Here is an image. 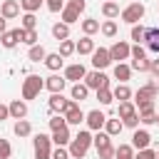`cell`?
Masks as SVG:
<instances>
[{
	"label": "cell",
	"mask_w": 159,
	"mask_h": 159,
	"mask_svg": "<svg viewBox=\"0 0 159 159\" xmlns=\"http://www.w3.org/2000/svg\"><path fill=\"white\" fill-rule=\"evenodd\" d=\"M65 122H67V127H80L82 122H84V112L80 109V104L75 102V99H70V104H67V109H65Z\"/></svg>",
	"instance_id": "6"
},
{
	"label": "cell",
	"mask_w": 159,
	"mask_h": 159,
	"mask_svg": "<svg viewBox=\"0 0 159 159\" xmlns=\"http://www.w3.org/2000/svg\"><path fill=\"white\" fill-rule=\"evenodd\" d=\"M84 84H87V89H104V87H109V77L104 75V72H99V70H92V72H87L84 75V80H82Z\"/></svg>",
	"instance_id": "5"
},
{
	"label": "cell",
	"mask_w": 159,
	"mask_h": 159,
	"mask_svg": "<svg viewBox=\"0 0 159 159\" xmlns=\"http://www.w3.org/2000/svg\"><path fill=\"white\" fill-rule=\"evenodd\" d=\"M52 144H57V147H67L70 142H72V134H70V127H65V129H60V132H52Z\"/></svg>",
	"instance_id": "23"
},
{
	"label": "cell",
	"mask_w": 159,
	"mask_h": 159,
	"mask_svg": "<svg viewBox=\"0 0 159 159\" xmlns=\"http://www.w3.org/2000/svg\"><path fill=\"white\" fill-rule=\"evenodd\" d=\"M32 149H35V159H50V154H52V139L40 132L32 139Z\"/></svg>",
	"instance_id": "4"
},
{
	"label": "cell",
	"mask_w": 159,
	"mask_h": 159,
	"mask_svg": "<svg viewBox=\"0 0 159 159\" xmlns=\"http://www.w3.org/2000/svg\"><path fill=\"white\" fill-rule=\"evenodd\" d=\"M119 2H112V0H107L104 5H102V15L107 17V20H114V17H119Z\"/></svg>",
	"instance_id": "27"
},
{
	"label": "cell",
	"mask_w": 159,
	"mask_h": 159,
	"mask_svg": "<svg viewBox=\"0 0 159 159\" xmlns=\"http://www.w3.org/2000/svg\"><path fill=\"white\" fill-rule=\"evenodd\" d=\"M132 89H129V84H117L114 89H112V97L114 99H119V102H132Z\"/></svg>",
	"instance_id": "24"
},
{
	"label": "cell",
	"mask_w": 159,
	"mask_h": 159,
	"mask_svg": "<svg viewBox=\"0 0 159 159\" xmlns=\"http://www.w3.org/2000/svg\"><path fill=\"white\" fill-rule=\"evenodd\" d=\"M109 137H117V134H122V129H124V124H122V119H109L107 117V122H104V127H102Z\"/></svg>",
	"instance_id": "25"
},
{
	"label": "cell",
	"mask_w": 159,
	"mask_h": 159,
	"mask_svg": "<svg viewBox=\"0 0 159 159\" xmlns=\"http://www.w3.org/2000/svg\"><path fill=\"white\" fill-rule=\"evenodd\" d=\"M42 2H45V0H20V7H22L25 12H37Z\"/></svg>",
	"instance_id": "41"
},
{
	"label": "cell",
	"mask_w": 159,
	"mask_h": 159,
	"mask_svg": "<svg viewBox=\"0 0 159 159\" xmlns=\"http://www.w3.org/2000/svg\"><path fill=\"white\" fill-rule=\"evenodd\" d=\"M60 15H62V22H65V25H75V22H80V12L72 10V7H67V5L62 7Z\"/></svg>",
	"instance_id": "31"
},
{
	"label": "cell",
	"mask_w": 159,
	"mask_h": 159,
	"mask_svg": "<svg viewBox=\"0 0 159 159\" xmlns=\"http://www.w3.org/2000/svg\"><path fill=\"white\" fill-rule=\"evenodd\" d=\"M129 50H132V45H129V42L117 40V42L109 47V57H112V62H124V60L129 57Z\"/></svg>",
	"instance_id": "9"
},
{
	"label": "cell",
	"mask_w": 159,
	"mask_h": 159,
	"mask_svg": "<svg viewBox=\"0 0 159 159\" xmlns=\"http://www.w3.org/2000/svg\"><path fill=\"white\" fill-rule=\"evenodd\" d=\"M134 159H157V152L147 147V149H139V152L134 154Z\"/></svg>",
	"instance_id": "49"
},
{
	"label": "cell",
	"mask_w": 159,
	"mask_h": 159,
	"mask_svg": "<svg viewBox=\"0 0 159 159\" xmlns=\"http://www.w3.org/2000/svg\"><path fill=\"white\" fill-rule=\"evenodd\" d=\"M67 104H70V99H65L62 92H60V94H50V99H47V107H50L52 114H65Z\"/></svg>",
	"instance_id": "15"
},
{
	"label": "cell",
	"mask_w": 159,
	"mask_h": 159,
	"mask_svg": "<svg viewBox=\"0 0 159 159\" xmlns=\"http://www.w3.org/2000/svg\"><path fill=\"white\" fill-rule=\"evenodd\" d=\"M114 159H134L132 144H119V147H114Z\"/></svg>",
	"instance_id": "34"
},
{
	"label": "cell",
	"mask_w": 159,
	"mask_h": 159,
	"mask_svg": "<svg viewBox=\"0 0 159 159\" xmlns=\"http://www.w3.org/2000/svg\"><path fill=\"white\" fill-rule=\"evenodd\" d=\"M2 32H7V20L0 15V35H2Z\"/></svg>",
	"instance_id": "56"
},
{
	"label": "cell",
	"mask_w": 159,
	"mask_h": 159,
	"mask_svg": "<svg viewBox=\"0 0 159 159\" xmlns=\"http://www.w3.org/2000/svg\"><path fill=\"white\" fill-rule=\"evenodd\" d=\"M60 55H62V57H65V60H67V57H70V55H75V42H72V40H70V37H67V40H62V42H60Z\"/></svg>",
	"instance_id": "39"
},
{
	"label": "cell",
	"mask_w": 159,
	"mask_h": 159,
	"mask_svg": "<svg viewBox=\"0 0 159 159\" xmlns=\"http://www.w3.org/2000/svg\"><path fill=\"white\" fill-rule=\"evenodd\" d=\"M65 87H67V80H65V77H60V75H50V77H45V89H47L50 94H60Z\"/></svg>",
	"instance_id": "12"
},
{
	"label": "cell",
	"mask_w": 159,
	"mask_h": 159,
	"mask_svg": "<svg viewBox=\"0 0 159 159\" xmlns=\"http://www.w3.org/2000/svg\"><path fill=\"white\" fill-rule=\"evenodd\" d=\"M65 2H67V0H45V5H47V10H50V12H62Z\"/></svg>",
	"instance_id": "44"
},
{
	"label": "cell",
	"mask_w": 159,
	"mask_h": 159,
	"mask_svg": "<svg viewBox=\"0 0 159 159\" xmlns=\"http://www.w3.org/2000/svg\"><path fill=\"white\" fill-rule=\"evenodd\" d=\"M0 15H2L5 20L17 17V15H20V2H17V0H2V5H0Z\"/></svg>",
	"instance_id": "17"
},
{
	"label": "cell",
	"mask_w": 159,
	"mask_h": 159,
	"mask_svg": "<svg viewBox=\"0 0 159 159\" xmlns=\"http://www.w3.org/2000/svg\"><path fill=\"white\" fill-rule=\"evenodd\" d=\"M157 124H159V112H157Z\"/></svg>",
	"instance_id": "59"
},
{
	"label": "cell",
	"mask_w": 159,
	"mask_h": 159,
	"mask_svg": "<svg viewBox=\"0 0 159 159\" xmlns=\"http://www.w3.org/2000/svg\"><path fill=\"white\" fill-rule=\"evenodd\" d=\"M97 99H99V104H102V107H107V104H112V102H114V97H112V87H104V89H97Z\"/></svg>",
	"instance_id": "38"
},
{
	"label": "cell",
	"mask_w": 159,
	"mask_h": 159,
	"mask_svg": "<svg viewBox=\"0 0 159 159\" xmlns=\"http://www.w3.org/2000/svg\"><path fill=\"white\" fill-rule=\"evenodd\" d=\"M89 147H92V132H89V129H80V132L72 137V142L67 144L70 159H82Z\"/></svg>",
	"instance_id": "1"
},
{
	"label": "cell",
	"mask_w": 159,
	"mask_h": 159,
	"mask_svg": "<svg viewBox=\"0 0 159 159\" xmlns=\"http://www.w3.org/2000/svg\"><path fill=\"white\" fill-rule=\"evenodd\" d=\"M75 52H77V55H92V52H94V40L84 35L82 40L75 42Z\"/></svg>",
	"instance_id": "22"
},
{
	"label": "cell",
	"mask_w": 159,
	"mask_h": 159,
	"mask_svg": "<svg viewBox=\"0 0 159 159\" xmlns=\"http://www.w3.org/2000/svg\"><path fill=\"white\" fill-rule=\"evenodd\" d=\"M42 89H45V80H42L40 75H27V77L22 80V99H25V102H27V99H35Z\"/></svg>",
	"instance_id": "2"
},
{
	"label": "cell",
	"mask_w": 159,
	"mask_h": 159,
	"mask_svg": "<svg viewBox=\"0 0 159 159\" xmlns=\"http://www.w3.org/2000/svg\"><path fill=\"white\" fill-rule=\"evenodd\" d=\"M154 152H157V159H159V149H154Z\"/></svg>",
	"instance_id": "58"
},
{
	"label": "cell",
	"mask_w": 159,
	"mask_h": 159,
	"mask_svg": "<svg viewBox=\"0 0 159 159\" xmlns=\"http://www.w3.org/2000/svg\"><path fill=\"white\" fill-rule=\"evenodd\" d=\"M87 97H89V89H87V84H84V82H75V84L70 87V99H75L77 104H80V102H84Z\"/></svg>",
	"instance_id": "20"
},
{
	"label": "cell",
	"mask_w": 159,
	"mask_h": 159,
	"mask_svg": "<svg viewBox=\"0 0 159 159\" xmlns=\"http://www.w3.org/2000/svg\"><path fill=\"white\" fill-rule=\"evenodd\" d=\"M84 122H87V129L89 132H99L104 127V122H107V114L99 112V109H92V112L84 114Z\"/></svg>",
	"instance_id": "11"
},
{
	"label": "cell",
	"mask_w": 159,
	"mask_h": 159,
	"mask_svg": "<svg viewBox=\"0 0 159 159\" xmlns=\"http://www.w3.org/2000/svg\"><path fill=\"white\" fill-rule=\"evenodd\" d=\"M45 55H47V52H45L42 45H32V47L27 50V60H30V62H42Z\"/></svg>",
	"instance_id": "32"
},
{
	"label": "cell",
	"mask_w": 159,
	"mask_h": 159,
	"mask_svg": "<svg viewBox=\"0 0 159 159\" xmlns=\"http://www.w3.org/2000/svg\"><path fill=\"white\" fill-rule=\"evenodd\" d=\"M7 117H10V109H7V104H2V102H0V122H2V119H7Z\"/></svg>",
	"instance_id": "55"
},
{
	"label": "cell",
	"mask_w": 159,
	"mask_h": 159,
	"mask_svg": "<svg viewBox=\"0 0 159 159\" xmlns=\"http://www.w3.org/2000/svg\"><path fill=\"white\" fill-rule=\"evenodd\" d=\"M92 144H94V147H97V152H99V149H104V147H112V137H109L104 129H99V132L92 137Z\"/></svg>",
	"instance_id": "26"
},
{
	"label": "cell",
	"mask_w": 159,
	"mask_h": 159,
	"mask_svg": "<svg viewBox=\"0 0 159 159\" xmlns=\"http://www.w3.org/2000/svg\"><path fill=\"white\" fill-rule=\"evenodd\" d=\"M122 124H124V127H129V129H137V127H139V114H132V117L122 119Z\"/></svg>",
	"instance_id": "50"
},
{
	"label": "cell",
	"mask_w": 159,
	"mask_h": 159,
	"mask_svg": "<svg viewBox=\"0 0 159 159\" xmlns=\"http://www.w3.org/2000/svg\"><path fill=\"white\" fill-rule=\"evenodd\" d=\"M149 84H152V87H154V89H157V92H159V77H154V80H152V82H149Z\"/></svg>",
	"instance_id": "57"
},
{
	"label": "cell",
	"mask_w": 159,
	"mask_h": 159,
	"mask_svg": "<svg viewBox=\"0 0 159 159\" xmlns=\"http://www.w3.org/2000/svg\"><path fill=\"white\" fill-rule=\"evenodd\" d=\"M7 109H10V117H12L15 122L27 117V102H25V99H12V102L7 104Z\"/></svg>",
	"instance_id": "16"
},
{
	"label": "cell",
	"mask_w": 159,
	"mask_h": 159,
	"mask_svg": "<svg viewBox=\"0 0 159 159\" xmlns=\"http://www.w3.org/2000/svg\"><path fill=\"white\" fill-rule=\"evenodd\" d=\"M129 67L137 70V72H149V60H147V57H134Z\"/></svg>",
	"instance_id": "40"
},
{
	"label": "cell",
	"mask_w": 159,
	"mask_h": 159,
	"mask_svg": "<svg viewBox=\"0 0 159 159\" xmlns=\"http://www.w3.org/2000/svg\"><path fill=\"white\" fill-rule=\"evenodd\" d=\"M10 154H12L10 142H7V139H0V159H10Z\"/></svg>",
	"instance_id": "46"
},
{
	"label": "cell",
	"mask_w": 159,
	"mask_h": 159,
	"mask_svg": "<svg viewBox=\"0 0 159 159\" xmlns=\"http://www.w3.org/2000/svg\"><path fill=\"white\" fill-rule=\"evenodd\" d=\"M42 65H45L50 72H57V70H62L65 57H62L60 52H47V55H45V60H42Z\"/></svg>",
	"instance_id": "18"
},
{
	"label": "cell",
	"mask_w": 159,
	"mask_h": 159,
	"mask_svg": "<svg viewBox=\"0 0 159 159\" xmlns=\"http://www.w3.org/2000/svg\"><path fill=\"white\" fill-rule=\"evenodd\" d=\"M117 30H119V27H117V20H104V22L99 25V32H102L104 37H114Z\"/></svg>",
	"instance_id": "35"
},
{
	"label": "cell",
	"mask_w": 159,
	"mask_h": 159,
	"mask_svg": "<svg viewBox=\"0 0 159 159\" xmlns=\"http://www.w3.org/2000/svg\"><path fill=\"white\" fill-rule=\"evenodd\" d=\"M129 57L134 60V57H147V50L142 47V45H134L132 50H129Z\"/></svg>",
	"instance_id": "51"
},
{
	"label": "cell",
	"mask_w": 159,
	"mask_h": 159,
	"mask_svg": "<svg viewBox=\"0 0 159 159\" xmlns=\"http://www.w3.org/2000/svg\"><path fill=\"white\" fill-rule=\"evenodd\" d=\"M112 75H114V80H119V84H127V80L132 77V67L127 62H114Z\"/></svg>",
	"instance_id": "19"
},
{
	"label": "cell",
	"mask_w": 159,
	"mask_h": 159,
	"mask_svg": "<svg viewBox=\"0 0 159 159\" xmlns=\"http://www.w3.org/2000/svg\"><path fill=\"white\" fill-rule=\"evenodd\" d=\"M132 97H134V104H142V102H154V97H157V89H154V87L147 82V84H142V87H139V89H137Z\"/></svg>",
	"instance_id": "13"
},
{
	"label": "cell",
	"mask_w": 159,
	"mask_h": 159,
	"mask_svg": "<svg viewBox=\"0 0 159 159\" xmlns=\"http://www.w3.org/2000/svg\"><path fill=\"white\" fill-rule=\"evenodd\" d=\"M137 107V114H154V102H142V104H134Z\"/></svg>",
	"instance_id": "43"
},
{
	"label": "cell",
	"mask_w": 159,
	"mask_h": 159,
	"mask_svg": "<svg viewBox=\"0 0 159 159\" xmlns=\"http://www.w3.org/2000/svg\"><path fill=\"white\" fill-rule=\"evenodd\" d=\"M20 27H22V30H35V27H37V17H35V12H25V15L20 17Z\"/></svg>",
	"instance_id": "36"
},
{
	"label": "cell",
	"mask_w": 159,
	"mask_h": 159,
	"mask_svg": "<svg viewBox=\"0 0 159 159\" xmlns=\"http://www.w3.org/2000/svg\"><path fill=\"white\" fill-rule=\"evenodd\" d=\"M149 142H152V134H149L147 129H134V134H132V149H134V152L147 149Z\"/></svg>",
	"instance_id": "14"
},
{
	"label": "cell",
	"mask_w": 159,
	"mask_h": 159,
	"mask_svg": "<svg viewBox=\"0 0 159 159\" xmlns=\"http://www.w3.org/2000/svg\"><path fill=\"white\" fill-rule=\"evenodd\" d=\"M149 72H152L154 77H159V57H157V60H149Z\"/></svg>",
	"instance_id": "54"
},
{
	"label": "cell",
	"mask_w": 159,
	"mask_h": 159,
	"mask_svg": "<svg viewBox=\"0 0 159 159\" xmlns=\"http://www.w3.org/2000/svg\"><path fill=\"white\" fill-rule=\"evenodd\" d=\"M112 65V57H109V50L107 47H94V52H92V67L94 70H107Z\"/></svg>",
	"instance_id": "8"
},
{
	"label": "cell",
	"mask_w": 159,
	"mask_h": 159,
	"mask_svg": "<svg viewBox=\"0 0 159 159\" xmlns=\"http://www.w3.org/2000/svg\"><path fill=\"white\" fill-rule=\"evenodd\" d=\"M80 25H82V32H84L87 37H92L94 32H99V20H94V17H84Z\"/></svg>",
	"instance_id": "28"
},
{
	"label": "cell",
	"mask_w": 159,
	"mask_h": 159,
	"mask_svg": "<svg viewBox=\"0 0 159 159\" xmlns=\"http://www.w3.org/2000/svg\"><path fill=\"white\" fill-rule=\"evenodd\" d=\"M132 114H137V107H134V102H119L117 117H119V119H127V117H132Z\"/></svg>",
	"instance_id": "33"
},
{
	"label": "cell",
	"mask_w": 159,
	"mask_h": 159,
	"mask_svg": "<svg viewBox=\"0 0 159 159\" xmlns=\"http://www.w3.org/2000/svg\"><path fill=\"white\" fill-rule=\"evenodd\" d=\"M65 127H67L65 117H62V114H52V119H50V129H52V132H60V129H65Z\"/></svg>",
	"instance_id": "42"
},
{
	"label": "cell",
	"mask_w": 159,
	"mask_h": 159,
	"mask_svg": "<svg viewBox=\"0 0 159 159\" xmlns=\"http://www.w3.org/2000/svg\"><path fill=\"white\" fill-rule=\"evenodd\" d=\"M84 75H87V67H84L82 62H75V65H67V67H65V75H62V77L75 84V82H82Z\"/></svg>",
	"instance_id": "10"
},
{
	"label": "cell",
	"mask_w": 159,
	"mask_h": 159,
	"mask_svg": "<svg viewBox=\"0 0 159 159\" xmlns=\"http://www.w3.org/2000/svg\"><path fill=\"white\" fill-rule=\"evenodd\" d=\"M52 37L60 40V42L67 40V37H70V25H65V22H55V25H52Z\"/></svg>",
	"instance_id": "29"
},
{
	"label": "cell",
	"mask_w": 159,
	"mask_h": 159,
	"mask_svg": "<svg viewBox=\"0 0 159 159\" xmlns=\"http://www.w3.org/2000/svg\"><path fill=\"white\" fill-rule=\"evenodd\" d=\"M112 2H117V0H112Z\"/></svg>",
	"instance_id": "60"
},
{
	"label": "cell",
	"mask_w": 159,
	"mask_h": 159,
	"mask_svg": "<svg viewBox=\"0 0 159 159\" xmlns=\"http://www.w3.org/2000/svg\"><path fill=\"white\" fill-rule=\"evenodd\" d=\"M22 42L25 45H37V30H25V37H22Z\"/></svg>",
	"instance_id": "47"
},
{
	"label": "cell",
	"mask_w": 159,
	"mask_h": 159,
	"mask_svg": "<svg viewBox=\"0 0 159 159\" xmlns=\"http://www.w3.org/2000/svg\"><path fill=\"white\" fill-rule=\"evenodd\" d=\"M129 35H132V40H134L137 45H142V42L147 40V27H144V25H132V32H129Z\"/></svg>",
	"instance_id": "37"
},
{
	"label": "cell",
	"mask_w": 159,
	"mask_h": 159,
	"mask_svg": "<svg viewBox=\"0 0 159 159\" xmlns=\"http://www.w3.org/2000/svg\"><path fill=\"white\" fill-rule=\"evenodd\" d=\"M12 132H15L17 137H30V134H32V124H30L27 119H17L15 127H12Z\"/></svg>",
	"instance_id": "30"
},
{
	"label": "cell",
	"mask_w": 159,
	"mask_h": 159,
	"mask_svg": "<svg viewBox=\"0 0 159 159\" xmlns=\"http://www.w3.org/2000/svg\"><path fill=\"white\" fill-rule=\"evenodd\" d=\"M144 12H147V7H144L142 2H137V0H134V2H129L127 7H122L119 17H122L127 25H137V22L144 17Z\"/></svg>",
	"instance_id": "3"
},
{
	"label": "cell",
	"mask_w": 159,
	"mask_h": 159,
	"mask_svg": "<svg viewBox=\"0 0 159 159\" xmlns=\"http://www.w3.org/2000/svg\"><path fill=\"white\" fill-rule=\"evenodd\" d=\"M147 47H149V52H154V55H159V27H147Z\"/></svg>",
	"instance_id": "21"
},
{
	"label": "cell",
	"mask_w": 159,
	"mask_h": 159,
	"mask_svg": "<svg viewBox=\"0 0 159 159\" xmlns=\"http://www.w3.org/2000/svg\"><path fill=\"white\" fill-rule=\"evenodd\" d=\"M97 154H99V159H112V157H114V147H104V149H99Z\"/></svg>",
	"instance_id": "53"
},
{
	"label": "cell",
	"mask_w": 159,
	"mask_h": 159,
	"mask_svg": "<svg viewBox=\"0 0 159 159\" xmlns=\"http://www.w3.org/2000/svg\"><path fill=\"white\" fill-rule=\"evenodd\" d=\"M65 5H67V7H72V10H77V12L82 15V12H84V7H87V0H67Z\"/></svg>",
	"instance_id": "45"
},
{
	"label": "cell",
	"mask_w": 159,
	"mask_h": 159,
	"mask_svg": "<svg viewBox=\"0 0 159 159\" xmlns=\"http://www.w3.org/2000/svg\"><path fill=\"white\" fill-rule=\"evenodd\" d=\"M139 122L147 124V127H149V124H157V112H154V114H139Z\"/></svg>",
	"instance_id": "52"
},
{
	"label": "cell",
	"mask_w": 159,
	"mask_h": 159,
	"mask_svg": "<svg viewBox=\"0 0 159 159\" xmlns=\"http://www.w3.org/2000/svg\"><path fill=\"white\" fill-rule=\"evenodd\" d=\"M22 37H25V30L22 27H15V30H7V32L0 35V45L5 50H12L17 42H22Z\"/></svg>",
	"instance_id": "7"
},
{
	"label": "cell",
	"mask_w": 159,
	"mask_h": 159,
	"mask_svg": "<svg viewBox=\"0 0 159 159\" xmlns=\"http://www.w3.org/2000/svg\"><path fill=\"white\" fill-rule=\"evenodd\" d=\"M50 159H70V152H67V147H57V149H52Z\"/></svg>",
	"instance_id": "48"
}]
</instances>
